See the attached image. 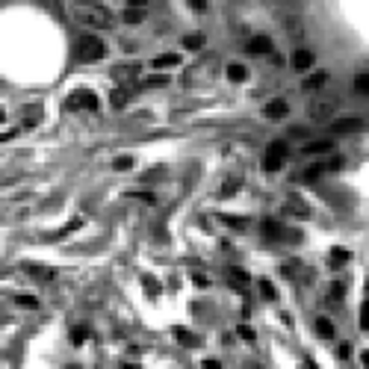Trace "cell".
Wrapping results in <instances>:
<instances>
[{
    "instance_id": "6da1fadb",
    "label": "cell",
    "mask_w": 369,
    "mask_h": 369,
    "mask_svg": "<svg viewBox=\"0 0 369 369\" xmlns=\"http://www.w3.org/2000/svg\"><path fill=\"white\" fill-rule=\"evenodd\" d=\"M71 15L77 24H83V27H106L113 18L106 12V6H101L98 0H77L74 6H71Z\"/></svg>"
},
{
    "instance_id": "7a4b0ae2",
    "label": "cell",
    "mask_w": 369,
    "mask_h": 369,
    "mask_svg": "<svg viewBox=\"0 0 369 369\" xmlns=\"http://www.w3.org/2000/svg\"><path fill=\"white\" fill-rule=\"evenodd\" d=\"M103 53H106V48H103V42L98 39V35H80L77 39V59L80 62H98Z\"/></svg>"
},
{
    "instance_id": "3957f363",
    "label": "cell",
    "mask_w": 369,
    "mask_h": 369,
    "mask_svg": "<svg viewBox=\"0 0 369 369\" xmlns=\"http://www.w3.org/2000/svg\"><path fill=\"white\" fill-rule=\"evenodd\" d=\"M334 113H337V101H331V98H319V101L307 103V116L313 118V121H325V118H331Z\"/></svg>"
},
{
    "instance_id": "277c9868",
    "label": "cell",
    "mask_w": 369,
    "mask_h": 369,
    "mask_svg": "<svg viewBox=\"0 0 369 369\" xmlns=\"http://www.w3.org/2000/svg\"><path fill=\"white\" fill-rule=\"evenodd\" d=\"M284 160H286V145L284 142H272L266 157H263V168L266 171H278V168L284 166Z\"/></svg>"
},
{
    "instance_id": "5b68a950",
    "label": "cell",
    "mask_w": 369,
    "mask_h": 369,
    "mask_svg": "<svg viewBox=\"0 0 369 369\" xmlns=\"http://www.w3.org/2000/svg\"><path fill=\"white\" fill-rule=\"evenodd\" d=\"M260 231H263V236L266 239H272V242H281V239H289V231H286L281 222H275V218H266L263 225H260Z\"/></svg>"
},
{
    "instance_id": "8992f818",
    "label": "cell",
    "mask_w": 369,
    "mask_h": 369,
    "mask_svg": "<svg viewBox=\"0 0 369 369\" xmlns=\"http://www.w3.org/2000/svg\"><path fill=\"white\" fill-rule=\"evenodd\" d=\"M71 103H77V106H83V109H98V106H101L98 95L89 92V89H77V92L71 95Z\"/></svg>"
},
{
    "instance_id": "52a82bcc",
    "label": "cell",
    "mask_w": 369,
    "mask_h": 369,
    "mask_svg": "<svg viewBox=\"0 0 369 369\" xmlns=\"http://www.w3.org/2000/svg\"><path fill=\"white\" fill-rule=\"evenodd\" d=\"M245 51L251 53V56H266V53L272 51V39H269V35H254V39H248Z\"/></svg>"
},
{
    "instance_id": "ba28073f",
    "label": "cell",
    "mask_w": 369,
    "mask_h": 369,
    "mask_svg": "<svg viewBox=\"0 0 369 369\" xmlns=\"http://www.w3.org/2000/svg\"><path fill=\"white\" fill-rule=\"evenodd\" d=\"M286 113H289V103L281 101V98H278V101H269L266 106H263V116L266 118H284Z\"/></svg>"
},
{
    "instance_id": "9c48e42d",
    "label": "cell",
    "mask_w": 369,
    "mask_h": 369,
    "mask_svg": "<svg viewBox=\"0 0 369 369\" xmlns=\"http://www.w3.org/2000/svg\"><path fill=\"white\" fill-rule=\"evenodd\" d=\"M136 74H139V65H133V62L113 68V80H118V83H124V80H133Z\"/></svg>"
},
{
    "instance_id": "30bf717a",
    "label": "cell",
    "mask_w": 369,
    "mask_h": 369,
    "mask_svg": "<svg viewBox=\"0 0 369 369\" xmlns=\"http://www.w3.org/2000/svg\"><path fill=\"white\" fill-rule=\"evenodd\" d=\"M360 118H340L337 124H331V130L334 133H354V130H360Z\"/></svg>"
},
{
    "instance_id": "8fae6325",
    "label": "cell",
    "mask_w": 369,
    "mask_h": 369,
    "mask_svg": "<svg viewBox=\"0 0 369 369\" xmlns=\"http://www.w3.org/2000/svg\"><path fill=\"white\" fill-rule=\"evenodd\" d=\"M331 148H334V142H331V139H313V142H307V145H304L302 151L304 154H328Z\"/></svg>"
},
{
    "instance_id": "7c38bea8",
    "label": "cell",
    "mask_w": 369,
    "mask_h": 369,
    "mask_svg": "<svg viewBox=\"0 0 369 369\" xmlns=\"http://www.w3.org/2000/svg\"><path fill=\"white\" fill-rule=\"evenodd\" d=\"M292 65H296V71H307V68L313 65V53L304 51V48L302 51H296L292 53Z\"/></svg>"
},
{
    "instance_id": "4fadbf2b",
    "label": "cell",
    "mask_w": 369,
    "mask_h": 369,
    "mask_svg": "<svg viewBox=\"0 0 369 369\" xmlns=\"http://www.w3.org/2000/svg\"><path fill=\"white\" fill-rule=\"evenodd\" d=\"M228 281H231V286H234V289H245V284H248V275H245L242 269H231V272H228Z\"/></svg>"
},
{
    "instance_id": "5bb4252c",
    "label": "cell",
    "mask_w": 369,
    "mask_h": 369,
    "mask_svg": "<svg viewBox=\"0 0 369 369\" xmlns=\"http://www.w3.org/2000/svg\"><path fill=\"white\" fill-rule=\"evenodd\" d=\"M142 18H145V9H142L139 3H133V6L124 9V21H127V24H139Z\"/></svg>"
},
{
    "instance_id": "9a60e30c",
    "label": "cell",
    "mask_w": 369,
    "mask_h": 369,
    "mask_svg": "<svg viewBox=\"0 0 369 369\" xmlns=\"http://www.w3.org/2000/svg\"><path fill=\"white\" fill-rule=\"evenodd\" d=\"M316 331H319V337H328V340H331V337H337V328H334V325H331V322H328L325 316H319V319H316Z\"/></svg>"
},
{
    "instance_id": "2e32d148",
    "label": "cell",
    "mask_w": 369,
    "mask_h": 369,
    "mask_svg": "<svg viewBox=\"0 0 369 369\" xmlns=\"http://www.w3.org/2000/svg\"><path fill=\"white\" fill-rule=\"evenodd\" d=\"M177 62H180L177 53H166V56H157L154 59V68H168V65H177Z\"/></svg>"
},
{
    "instance_id": "e0dca14e",
    "label": "cell",
    "mask_w": 369,
    "mask_h": 369,
    "mask_svg": "<svg viewBox=\"0 0 369 369\" xmlns=\"http://www.w3.org/2000/svg\"><path fill=\"white\" fill-rule=\"evenodd\" d=\"M286 210H292V213H299V216H307V204H304L302 198H296V195H289Z\"/></svg>"
},
{
    "instance_id": "ac0fdd59",
    "label": "cell",
    "mask_w": 369,
    "mask_h": 369,
    "mask_svg": "<svg viewBox=\"0 0 369 369\" xmlns=\"http://www.w3.org/2000/svg\"><path fill=\"white\" fill-rule=\"evenodd\" d=\"M228 77H231V80H234V83H242V80H245V77H248V71H245V68L242 65H228Z\"/></svg>"
},
{
    "instance_id": "d6986e66",
    "label": "cell",
    "mask_w": 369,
    "mask_h": 369,
    "mask_svg": "<svg viewBox=\"0 0 369 369\" xmlns=\"http://www.w3.org/2000/svg\"><path fill=\"white\" fill-rule=\"evenodd\" d=\"M325 83H328V74L325 71H316L310 80H304V89H319V86H325Z\"/></svg>"
},
{
    "instance_id": "ffe728a7",
    "label": "cell",
    "mask_w": 369,
    "mask_h": 369,
    "mask_svg": "<svg viewBox=\"0 0 369 369\" xmlns=\"http://www.w3.org/2000/svg\"><path fill=\"white\" fill-rule=\"evenodd\" d=\"M127 98H130V95H127V92H124V89H116V92H113V95H109V103H113V106H116V109H121V106H124V103H127Z\"/></svg>"
},
{
    "instance_id": "44dd1931",
    "label": "cell",
    "mask_w": 369,
    "mask_h": 369,
    "mask_svg": "<svg viewBox=\"0 0 369 369\" xmlns=\"http://www.w3.org/2000/svg\"><path fill=\"white\" fill-rule=\"evenodd\" d=\"M174 334L180 337V343H183V346H198V337H192L186 328H174Z\"/></svg>"
},
{
    "instance_id": "7402d4cb",
    "label": "cell",
    "mask_w": 369,
    "mask_h": 369,
    "mask_svg": "<svg viewBox=\"0 0 369 369\" xmlns=\"http://www.w3.org/2000/svg\"><path fill=\"white\" fill-rule=\"evenodd\" d=\"M201 45H204L201 35H186V39H183V48H186V51H198Z\"/></svg>"
},
{
    "instance_id": "603a6c76",
    "label": "cell",
    "mask_w": 369,
    "mask_h": 369,
    "mask_svg": "<svg viewBox=\"0 0 369 369\" xmlns=\"http://www.w3.org/2000/svg\"><path fill=\"white\" fill-rule=\"evenodd\" d=\"M354 89H357L360 95H369V74H357V80H354Z\"/></svg>"
},
{
    "instance_id": "cb8c5ba5",
    "label": "cell",
    "mask_w": 369,
    "mask_h": 369,
    "mask_svg": "<svg viewBox=\"0 0 369 369\" xmlns=\"http://www.w3.org/2000/svg\"><path fill=\"white\" fill-rule=\"evenodd\" d=\"M27 272H33L35 278H51V275H53L51 269H42L39 263H33V266H27Z\"/></svg>"
},
{
    "instance_id": "d4e9b609",
    "label": "cell",
    "mask_w": 369,
    "mask_h": 369,
    "mask_svg": "<svg viewBox=\"0 0 369 369\" xmlns=\"http://www.w3.org/2000/svg\"><path fill=\"white\" fill-rule=\"evenodd\" d=\"M299 266H302L299 260H286L284 266H281V272H284L286 278H289V275H296V272H299Z\"/></svg>"
},
{
    "instance_id": "484cf974",
    "label": "cell",
    "mask_w": 369,
    "mask_h": 369,
    "mask_svg": "<svg viewBox=\"0 0 369 369\" xmlns=\"http://www.w3.org/2000/svg\"><path fill=\"white\" fill-rule=\"evenodd\" d=\"M260 296H263V299H269V302H272V299H275V286L269 284V281H260Z\"/></svg>"
},
{
    "instance_id": "4316f807",
    "label": "cell",
    "mask_w": 369,
    "mask_h": 369,
    "mask_svg": "<svg viewBox=\"0 0 369 369\" xmlns=\"http://www.w3.org/2000/svg\"><path fill=\"white\" fill-rule=\"evenodd\" d=\"M86 337H89V328H74V331H71V343H77V346H80Z\"/></svg>"
},
{
    "instance_id": "83f0119b",
    "label": "cell",
    "mask_w": 369,
    "mask_h": 369,
    "mask_svg": "<svg viewBox=\"0 0 369 369\" xmlns=\"http://www.w3.org/2000/svg\"><path fill=\"white\" fill-rule=\"evenodd\" d=\"M343 296H346L343 284H331V302H343Z\"/></svg>"
},
{
    "instance_id": "f1b7e54d",
    "label": "cell",
    "mask_w": 369,
    "mask_h": 369,
    "mask_svg": "<svg viewBox=\"0 0 369 369\" xmlns=\"http://www.w3.org/2000/svg\"><path fill=\"white\" fill-rule=\"evenodd\" d=\"M15 302L21 304V307H30V310H33V307H39V302H35L33 296H18Z\"/></svg>"
},
{
    "instance_id": "f546056e",
    "label": "cell",
    "mask_w": 369,
    "mask_h": 369,
    "mask_svg": "<svg viewBox=\"0 0 369 369\" xmlns=\"http://www.w3.org/2000/svg\"><path fill=\"white\" fill-rule=\"evenodd\" d=\"M142 284H145V289H148V292H154V296L160 292V286H157V281H154V278H148V275L142 278Z\"/></svg>"
},
{
    "instance_id": "4dcf8cb0",
    "label": "cell",
    "mask_w": 369,
    "mask_h": 369,
    "mask_svg": "<svg viewBox=\"0 0 369 369\" xmlns=\"http://www.w3.org/2000/svg\"><path fill=\"white\" fill-rule=\"evenodd\" d=\"M331 257H334L337 263H346V260H349V251H346V248H334V251H331Z\"/></svg>"
},
{
    "instance_id": "1f68e13d",
    "label": "cell",
    "mask_w": 369,
    "mask_h": 369,
    "mask_svg": "<svg viewBox=\"0 0 369 369\" xmlns=\"http://www.w3.org/2000/svg\"><path fill=\"white\" fill-rule=\"evenodd\" d=\"M80 225H83V222H80V218H74V222H68V225H65V228H62V231H59V234L65 236V234H71V231H77Z\"/></svg>"
},
{
    "instance_id": "d6a6232c",
    "label": "cell",
    "mask_w": 369,
    "mask_h": 369,
    "mask_svg": "<svg viewBox=\"0 0 369 369\" xmlns=\"http://www.w3.org/2000/svg\"><path fill=\"white\" fill-rule=\"evenodd\" d=\"M304 171H307V180H316L325 168H322V166H313V168H304Z\"/></svg>"
},
{
    "instance_id": "836d02e7",
    "label": "cell",
    "mask_w": 369,
    "mask_h": 369,
    "mask_svg": "<svg viewBox=\"0 0 369 369\" xmlns=\"http://www.w3.org/2000/svg\"><path fill=\"white\" fill-rule=\"evenodd\" d=\"M236 186H239V180H228V183L222 186V195H225V198H228V195H231V192H234Z\"/></svg>"
},
{
    "instance_id": "e575fe53",
    "label": "cell",
    "mask_w": 369,
    "mask_h": 369,
    "mask_svg": "<svg viewBox=\"0 0 369 369\" xmlns=\"http://www.w3.org/2000/svg\"><path fill=\"white\" fill-rule=\"evenodd\" d=\"M148 86H166V77H154V80H142V89Z\"/></svg>"
},
{
    "instance_id": "d590c367",
    "label": "cell",
    "mask_w": 369,
    "mask_h": 369,
    "mask_svg": "<svg viewBox=\"0 0 369 369\" xmlns=\"http://www.w3.org/2000/svg\"><path fill=\"white\" fill-rule=\"evenodd\" d=\"M186 3H189L195 12H204V9H207V0H186Z\"/></svg>"
},
{
    "instance_id": "8d00e7d4",
    "label": "cell",
    "mask_w": 369,
    "mask_h": 369,
    "mask_svg": "<svg viewBox=\"0 0 369 369\" xmlns=\"http://www.w3.org/2000/svg\"><path fill=\"white\" fill-rule=\"evenodd\" d=\"M133 166V160H130V157H118L116 160V168H130Z\"/></svg>"
},
{
    "instance_id": "74e56055",
    "label": "cell",
    "mask_w": 369,
    "mask_h": 369,
    "mask_svg": "<svg viewBox=\"0 0 369 369\" xmlns=\"http://www.w3.org/2000/svg\"><path fill=\"white\" fill-rule=\"evenodd\" d=\"M225 222H228L231 228H245V218L239 222V218H236V216H225Z\"/></svg>"
},
{
    "instance_id": "f35d334b",
    "label": "cell",
    "mask_w": 369,
    "mask_h": 369,
    "mask_svg": "<svg viewBox=\"0 0 369 369\" xmlns=\"http://www.w3.org/2000/svg\"><path fill=\"white\" fill-rule=\"evenodd\" d=\"M239 337H242V340H254V331L248 325H239Z\"/></svg>"
},
{
    "instance_id": "ab89813d",
    "label": "cell",
    "mask_w": 369,
    "mask_h": 369,
    "mask_svg": "<svg viewBox=\"0 0 369 369\" xmlns=\"http://www.w3.org/2000/svg\"><path fill=\"white\" fill-rule=\"evenodd\" d=\"M360 325H363V328H369V302L363 304V316H360Z\"/></svg>"
},
{
    "instance_id": "60d3db41",
    "label": "cell",
    "mask_w": 369,
    "mask_h": 369,
    "mask_svg": "<svg viewBox=\"0 0 369 369\" xmlns=\"http://www.w3.org/2000/svg\"><path fill=\"white\" fill-rule=\"evenodd\" d=\"M218 366V360H213V357H207V360H204V369H216Z\"/></svg>"
},
{
    "instance_id": "b9f144b4",
    "label": "cell",
    "mask_w": 369,
    "mask_h": 369,
    "mask_svg": "<svg viewBox=\"0 0 369 369\" xmlns=\"http://www.w3.org/2000/svg\"><path fill=\"white\" fill-rule=\"evenodd\" d=\"M360 360H363V366H369V352L363 354V357H360Z\"/></svg>"
},
{
    "instance_id": "7bdbcfd3",
    "label": "cell",
    "mask_w": 369,
    "mask_h": 369,
    "mask_svg": "<svg viewBox=\"0 0 369 369\" xmlns=\"http://www.w3.org/2000/svg\"><path fill=\"white\" fill-rule=\"evenodd\" d=\"M366 292H369V281H366Z\"/></svg>"
}]
</instances>
